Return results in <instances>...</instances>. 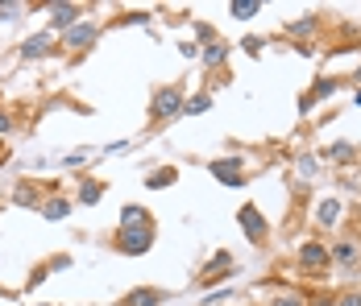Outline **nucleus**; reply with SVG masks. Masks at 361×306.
Segmentation results:
<instances>
[{
    "label": "nucleus",
    "instance_id": "obj_10",
    "mask_svg": "<svg viewBox=\"0 0 361 306\" xmlns=\"http://www.w3.org/2000/svg\"><path fill=\"white\" fill-rule=\"evenodd\" d=\"M316 158H324V162H341V166H349V162H361V149L353 145V141H332V145H324Z\"/></svg>",
    "mask_w": 361,
    "mask_h": 306
},
{
    "label": "nucleus",
    "instance_id": "obj_7",
    "mask_svg": "<svg viewBox=\"0 0 361 306\" xmlns=\"http://www.w3.org/2000/svg\"><path fill=\"white\" fill-rule=\"evenodd\" d=\"M100 42V25L96 21H79V25H71L67 34H63V50H87V46H96Z\"/></svg>",
    "mask_w": 361,
    "mask_h": 306
},
{
    "label": "nucleus",
    "instance_id": "obj_12",
    "mask_svg": "<svg viewBox=\"0 0 361 306\" xmlns=\"http://www.w3.org/2000/svg\"><path fill=\"white\" fill-rule=\"evenodd\" d=\"M228 58H233V46H228V42H212V46H200V63H204V67L208 70H216V67H224V63H228Z\"/></svg>",
    "mask_w": 361,
    "mask_h": 306
},
{
    "label": "nucleus",
    "instance_id": "obj_26",
    "mask_svg": "<svg viewBox=\"0 0 361 306\" xmlns=\"http://www.w3.org/2000/svg\"><path fill=\"white\" fill-rule=\"evenodd\" d=\"M191 30H195V37H200L204 46H212V42H216V30H212V25H204V21H195Z\"/></svg>",
    "mask_w": 361,
    "mask_h": 306
},
{
    "label": "nucleus",
    "instance_id": "obj_13",
    "mask_svg": "<svg viewBox=\"0 0 361 306\" xmlns=\"http://www.w3.org/2000/svg\"><path fill=\"white\" fill-rule=\"evenodd\" d=\"M104 195H109V186H104L100 178H83V182H79V195H75V203H79V207H96Z\"/></svg>",
    "mask_w": 361,
    "mask_h": 306
},
{
    "label": "nucleus",
    "instance_id": "obj_18",
    "mask_svg": "<svg viewBox=\"0 0 361 306\" xmlns=\"http://www.w3.org/2000/svg\"><path fill=\"white\" fill-rule=\"evenodd\" d=\"M13 203L17 207H42V191H37L34 182H17V186H13Z\"/></svg>",
    "mask_w": 361,
    "mask_h": 306
},
{
    "label": "nucleus",
    "instance_id": "obj_3",
    "mask_svg": "<svg viewBox=\"0 0 361 306\" xmlns=\"http://www.w3.org/2000/svg\"><path fill=\"white\" fill-rule=\"evenodd\" d=\"M237 224H241V232H245L250 244H266V240H270V224H266V215H262V207L257 203H241Z\"/></svg>",
    "mask_w": 361,
    "mask_h": 306
},
{
    "label": "nucleus",
    "instance_id": "obj_4",
    "mask_svg": "<svg viewBox=\"0 0 361 306\" xmlns=\"http://www.w3.org/2000/svg\"><path fill=\"white\" fill-rule=\"evenodd\" d=\"M233 273H237V261H233V253L228 248H220L216 257L208 261V265H200V286L208 290L212 281H233Z\"/></svg>",
    "mask_w": 361,
    "mask_h": 306
},
{
    "label": "nucleus",
    "instance_id": "obj_9",
    "mask_svg": "<svg viewBox=\"0 0 361 306\" xmlns=\"http://www.w3.org/2000/svg\"><path fill=\"white\" fill-rule=\"evenodd\" d=\"M46 8H50V34H67L83 17V4H46Z\"/></svg>",
    "mask_w": 361,
    "mask_h": 306
},
{
    "label": "nucleus",
    "instance_id": "obj_27",
    "mask_svg": "<svg viewBox=\"0 0 361 306\" xmlns=\"http://www.w3.org/2000/svg\"><path fill=\"white\" fill-rule=\"evenodd\" d=\"M121 25H149V13H145V8H137V13H125V17H121Z\"/></svg>",
    "mask_w": 361,
    "mask_h": 306
},
{
    "label": "nucleus",
    "instance_id": "obj_28",
    "mask_svg": "<svg viewBox=\"0 0 361 306\" xmlns=\"http://www.w3.org/2000/svg\"><path fill=\"white\" fill-rule=\"evenodd\" d=\"M224 298H233V286H220V290H212V294H208L204 302H208V306H220Z\"/></svg>",
    "mask_w": 361,
    "mask_h": 306
},
{
    "label": "nucleus",
    "instance_id": "obj_19",
    "mask_svg": "<svg viewBox=\"0 0 361 306\" xmlns=\"http://www.w3.org/2000/svg\"><path fill=\"white\" fill-rule=\"evenodd\" d=\"M262 8H266L262 0H228V17H237V21H253Z\"/></svg>",
    "mask_w": 361,
    "mask_h": 306
},
{
    "label": "nucleus",
    "instance_id": "obj_14",
    "mask_svg": "<svg viewBox=\"0 0 361 306\" xmlns=\"http://www.w3.org/2000/svg\"><path fill=\"white\" fill-rule=\"evenodd\" d=\"M341 211H345L341 199H332V195L320 199V203H316V228H336V224H341Z\"/></svg>",
    "mask_w": 361,
    "mask_h": 306
},
{
    "label": "nucleus",
    "instance_id": "obj_25",
    "mask_svg": "<svg viewBox=\"0 0 361 306\" xmlns=\"http://www.w3.org/2000/svg\"><path fill=\"white\" fill-rule=\"evenodd\" d=\"M87 158H92V149H75V153H67V158H63V166H67V170H79Z\"/></svg>",
    "mask_w": 361,
    "mask_h": 306
},
{
    "label": "nucleus",
    "instance_id": "obj_17",
    "mask_svg": "<svg viewBox=\"0 0 361 306\" xmlns=\"http://www.w3.org/2000/svg\"><path fill=\"white\" fill-rule=\"evenodd\" d=\"M175 182H179V170H175V166H158V170L145 174V186H149V191H166V186H175Z\"/></svg>",
    "mask_w": 361,
    "mask_h": 306
},
{
    "label": "nucleus",
    "instance_id": "obj_37",
    "mask_svg": "<svg viewBox=\"0 0 361 306\" xmlns=\"http://www.w3.org/2000/svg\"><path fill=\"white\" fill-rule=\"evenodd\" d=\"M37 306H42V302H37Z\"/></svg>",
    "mask_w": 361,
    "mask_h": 306
},
{
    "label": "nucleus",
    "instance_id": "obj_1",
    "mask_svg": "<svg viewBox=\"0 0 361 306\" xmlns=\"http://www.w3.org/2000/svg\"><path fill=\"white\" fill-rule=\"evenodd\" d=\"M183 103H187V87H183V83H166V87H158V91H154V100H149V125L179 120Z\"/></svg>",
    "mask_w": 361,
    "mask_h": 306
},
{
    "label": "nucleus",
    "instance_id": "obj_31",
    "mask_svg": "<svg viewBox=\"0 0 361 306\" xmlns=\"http://www.w3.org/2000/svg\"><path fill=\"white\" fill-rule=\"evenodd\" d=\"M270 306H303V298L299 294H283V298H274Z\"/></svg>",
    "mask_w": 361,
    "mask_h": 306
},
{
    "label": "nucleus",
    "instance_id": "obj_15",
    "mask_svg": "<svg viewBox=\"0 0 361 306\" xmlns=\"http://www.w3.org/2000/svg\"><path fill=\"white\" fill-rule=\"evenodd\" d=\"M37 211H42V219H50V224H59V219H67V215L75 211V203L67 199V195H54V199H46V203L37 207Z\"/></svg>",
    "mask_w": 361,
    "mask_h": 306
},
{
    "label": "nucleus",
    "instance_id": "obj_34",
    "mask_svg": "<svg viewBox=\"0 0 361 306\" xmlns=\"http://www.w3.org/2000/svg\"><path fill=\"white\" fill-rule=\"evenodd\" d=\"M8 129H13V116H8V112H4V108H0V136L8 133Z\"/></svg>",
    "mask_w": 361,
    "mask_h": 306
},
{
    "label": "nucleus",
    "instance_id": "obj_33",
    "mask_svg": "<svg viewBox=\"0 0 361 306\" xmlns=\"http://www.w3.org/2000/svg\"><path fill=\"white\" fill-rule=\"evenodd\" d=\"M179 50H183V58H200V46H191V42H183Z\"/></svg>",
    "mask_w": 361,
    "mask_h": 306
},
{
    "label": "nucleus",
    "instance_id": "obj_30",
    "mask_svg": "<svg viewBox=\"0 0 361 306\" xmlns=\"http://www.w3.org/2000/svg\"><path fill=\"white\" fill-rule=\"evenodd\" d=\"M336 306H361V290H353V294H341V298H336Z\"/></svg>",
    "mask_w": 361,
    "mask_h": 306
},
{
    "label": "nucleus",
    "instance_id": "obj_22",
    "mask_svg": "<svg viewBox=\"0 0 361 306\" xmlns=\"http://www.w3.org/2000/svg\"><path fill=\"white\" fill-rule=\"evenodd\" d=\"M295 174H299L303 182H312V178L320 174V158H316V153H299V162H295Z\"/></svg>",
    "mask_w": 361,
    "mask_h": 306
},
{
    "label": "nucleus",
    "instance_id": "obj_21",
    "mask_svg": "<svg viewBox=\"0 0 361 306\" xmlns=\"http://www.w3.org/2000/svg\"><path fill=\"white\" fill-rule=\"evenodd\" d=\"M149 219V211L142 203H125L121 207V219H116V228H133V224H145Z\"/></svg>",
    "mask_w": 361,
    "mask_h": 306
},
{
    "label": "nucleus",
    "instance_id": "obj_23",
    "mask_svg": "<svg viewBox=\"0 0 361 306\" xmlns=\"http://www.w3.org/2000/svg\"><path fill=\"white\" fill-rule=\"evenodd\" d=\"M208 108H212V96L200 91V96H191V100L183 103V116H200V112H208Z\"/></svg>",
    "mask_w": 361,
    "mask_h": 306
},
{
    "label": "nucleus",
    "instance_id": "obj_2",
    "mask_svg": "<svg viewBox=\"0 0 361 306\" xmlns=\"http://www.w3.org/2000/svg\"><path fill=\"white\" fill-rule=\"evenodd\" d=\"M154 236H158V228H154V219H145V224H133V228H116L112 248L125 253V257H145L154 248Z\"/></svg>",
    "mask_w": 361,
    "mask_h": 306
},
{
    "label": "nucleus",
    "instance_id": "obj_36",
    "mask_svg": "<svg viewBox=\"0 0 361 306\" xmlns=\"http://www.w3.org/2000/svg\"><path fill=\"white\" fill-rule=\"evenodd\" d=\"M353 83H357V87H361V67H357V75H353Z\"/></svg>",
    "mask_w": 361,
    "mask_h": 306
},
{
    "label": "nucleus",
    "instance_id": "obj_16",
    "mask_svg": "<svg viewBox=\"0 0 361 306\" xmlns=\"http://www.w3.org/2000/svg\"><path fill=\"white\" fill-rule=\"evenodd\" d=\"M162 302H166V290H154V286H142V290L125 294V302H121V306H162Z\"/></svg>",
    "mask_w": 361,
    "mask_h": 306
},
{
    "label": "nucleus",
    "instance_id": "obj_5",
    "mask_svg": "<svg viewBox=\"0 0 361 306\" xmlns=\"http://www.w3.org/2000/svg\"><path fill=\"white\" fill-rule=\"evenodd\" d=\"M295 261H299V269H307V273H320V269L332 265L324 240H303V244H299V253H295Z\"/></svg>",
    "mask_w": 361,
    "mask_h": 306
},
{
    "label": "nucleus",
    "instance_id": "obj_8",
    "mask_svg": "<svg viewBox=\"0 0 361 306\" xmlns=\"http://www.w3.org/2000/svg\"><path fill=\"white\" fill-rule=\"evenodd\" d=\"M328 257H332V265H341V269H353V265H361V240H357V236L336 240V244L328 248Z\"/></svg>",
    "mask_w": 361,
    "mask_h": 306
},
{
    "label": "nucleus",
    "instance_id": "obj_6",
    "mask_svg": "<svg viewBox=\"0 0 361 306\" xmlns=\"http://www.w3.org/2000/svg\"><path fill=\"white\" fill-rule=\"evenodd\" d=\"M208 174L216 178L220 186H245V166H241V158H212V162H208Z\"/></svg>",
    "mask_w": 361,
    "mask_h": 306
},
{
    "label": "nucleus",
    "instance_id": "obj_11",
    "mask_svg": "<svg viewBox=\"0 0 361 306\" xmlns=\"http://www.w3.org/2000/svg\"><path fill=\"white\" fill-rule=\"evenodd\" d=\"M46 54H54V37H50V30L21 42V58H25V63H37V58H46Z\"/></svg>",
    "mask_w": 361,
    "mask_h": 306
},
{
    "label": "nucleus",
    "instance_id": "obj_20",
    "mask_svg": "<svg viewBox=\"0 0 361 306\" xmlns=\"http://www.w3.org/2000/svg\"><path fill=\"white\" fill-rule=\"evenodd\" d=\"M336 87H341L336 79H324V75H320V79L312 83V91H307V100H312V103H324V100H332V96H336Z\"/></svg>",
    "mask_w": 361,
    "mask_h": 306
},
{
    "label": "nucleus",
    "instance_id": "obj_24",
    "mask_svg": "<svg viewBox=\"0 0 361 306\" xmlns=\"http://www.w3.org/2000/svg\"><path fill=\"white\" fill-rule=\"evenodd\" d=\"M316 25H320V17H303V21H290V25H287V37H307V34H316Z\"/></svg>",
    "mask_w": 361,
    "mask_h": 306
},
{
    "label": "nucleus",
    "instance_id": "obj_32",
    "mask_svg": "<svg viewBox=\"0 0 361 306\" xmlns=\"http://www.w3.org/2000/svg\"><path fill=\"white\" fill-rule=\"evenodd\" d=\"M46 277H50V265H42V269H34V273H30V286H42Z\"/></svg>",
    "mask_w": 361,
    "mask_h": 306
},
{
    "label": "nucleus",
    "instance_id": "obj_29",
    "mask_svg": "<svg viewBox=\"0 0 361 306\" xmlns=\"http://www.w3.org/2000/svg\"><path fill=\"white\" fill-rule=\"evenodd\" d=\"M262 46H266V42H262V37H245V42H241V50H250V54H262Z\"/></svg>",
    "mask_w": 361,
    "mask_h": 306
},
{
    "label": "nucleus",
    "instance_id": "obj_35",
    "mask_svg": "<svg viewBox=\"0 0 361 306\" xmlns=\"http://www.w3.org/2000/svg\"><path fill=\"white\" fill-rule=\"evenodd\" d=\"M353 103H357V108H361V87H357V91H353Z\"/></svg>",
    "mask_w": 361,
    "mask_h": 306
}]
</instances>
